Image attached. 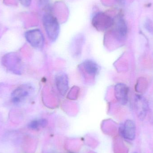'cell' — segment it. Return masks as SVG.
I'll use <instances>...</instances> for the list:
<instances>
[{"instance_id":"14","label":"cell","mask_w":153,"mask_h":153,"mask_svg":"<svg viewBox=\"0 0 153 153\" xmlns=\"http://www.w3.org/2000/svg\"><path fill=\"white\" fill-rule=\"evenodd\" d=\"M145 27L147 30L150 32L153 31V24L152 22L150 19H148L146 22Z\"/></svg>"},{"instance_id":"10","label":"cell","mask_w":153,"mask_h":153,"mask_svg":"<svg viewBox=\"0 0 153 153\" xmlns=\"http://www.w3.org/2000/svg\"><path fill=\"white\" fill-rule=\"evenodd\" d=\"M135 107L139 116L145 117L148 108V102L141 95H137L135 98Z\"/></svg>"},{"instance_id":"7","label":"cell","mask_w":153,"mask_h":153,"mask_svg":"<svg viewBox=\"0 0 153 153\" xmlns=\"http://www.w3.org/2000/svg\"><path fill=\"white\" fill-rule=\"evenodd\" d=\"M113 32L115 38L119 40H123L126 37L128 29L124 19L120 18L116 22L114 21Z\"/></svg>"},{"instance_id":"1","label":"cell","mask_w":153,"mask_h":153,"mask_svg":"<svg viewBox=\"0 0 153 153\" xmlns=\"http://www.w3.org/2000/svg\"><path fill=\"white\" fill-rule=\"evenodd\" d=\"M43 23L48 38L52 41H56L60 33V25L56 18L51 13H45L43 16Z\"/></svg>"},{"instance_id":"3","label":"cell","mask_w":153,"mask_h":153,"mask_svg":"<svg viewBox=\"0 0 153 153\" xmlns=\"http://www.w3.org/2000/svg\"><path fill=\"white\" fill-rule=\"evenodd\" d=\"M3 65L6 69L16 74L21 73L22 71V62L18 55L13 53L8 54L2 59Z\"/></svg>"},{"instance_id":"4","label":"cell","mask_w":153,"mask_h":153,"mask_svg":"<svg viewBox=\"0 0 153 153\" xmlns=\"http://www.w3.org/2000/svg\"><path fill=\"white\" fill-rule=\"evenodd\" d=\"M33 88L28 84H23L13 91L11 94L13 102L19 104L24 101L32 92Z\"/></svg>"},{"instance_id":"16","label":"cell","mask_w":153,"mask_h":153,"mask_svg":"<svg viewBox=\"0 0 153 153\" xmlns=\"http://www.w3.org/2000/svg\"><path fill=\"white\" fill-rule=\"evenodd\" d=\"M124 1H125V0H117V1L118 2H119V3L120 4L124 3Z\"/></svg>"},{"instance_id":"5","label":"cell","mask_w":153,"mask_h":153,"mask_svg":"<svg viewBox=\"0 0 153 153\" xmlns=\"http://www.w3.org/2000/svg\"><path fill=\"white\" fill-rule=\"evenodd\" d=\"M25 37L28 42L35 48H41L44 46L45 39L43 34L39 30H28L25 33Z\"/></svg>"},{"instance_id":"17","label":"cell","mask_w":153,"mask_h":153,"mask_svg":"<svg viewBox=\"0 0 153 153\" xmlns=\"http://www.w3.org/2000/svg\"></svg>"},{"instance_id":"15","label":"cell","mask_w":153,"mask_h":153,"mask_svg":"<svg viewBox=\"0 0 153 153\" xmlns=\"http://www.w3.org/2000/svg\"><path fill=\"white\" fill-rule=\"evenodd\" d=\"M19 1L25 7H29L31 3V0H19Z\"/></svg>"},{"instance_id":"13","label":"cell","mask_w":153,"mask_h":153,"mask_svg":"<svg viewBox=\"0 0 153 153\" xmlns=\"http://www.w3.org/2000/svg\"><path fill=\"white\" fill-rule=\"evenodd\" d=\"M148 86L147 80L144 77H141L138 78L135 85V90L139 93L144 92Z\"/></svg>"},{"instance_id":"11","label":"cell","mask_w":153,"mask_h":153,"mask_svg":"<svg viewBox=\"0 0 153 153\" xmlns=\"http://www.w3.org/2000/svg\"><path fill=\"white\" fill-rule=\"evenodd\" d=\"M84 71L90 76H96L99 72V67L98 64L94 61L86 60L83 62L82 64Z\"/></svg>"},{"instance_id":"9","label":"cell","mask_w":153,"mask_h":153,"mask_svg":"<svg viewBox=\"0 0 153 153\" xmlns=\"http://www.w3.org/2000/svg\"><path fill=\"white\" fill-rule=\"evenodd\" d=\"M55 84L60 94L65 95L69 89V78L67 74L62 72L58 73L55 76Z\"/></svg>"},{"instance_id":"2","label":"cell","mask_w":153,"mask_h":153,"mask_svg":"<svg viewBox=\"0 0 153 153\" xmlns=\"http://www.w3.org/2000/svg\"><path fill=\"white\" fill-rule=\"evenodd\" d=\"M114 20L108 14L102 12L95 13L92 19V24L99 31H105L113 26Z\"/></svg>"},{"instance_id":"12","label":"cell","mask_w":153,"mask_h":153,"mask_svg":"<svg viewBox=\"0 0 153 153\" xmlns=\"http://www.w3.org/2000/svg\"><path fill=\"white\" fill-rule=\"evenodd\" d=\"M48 121L45 119H38L32 120L29 124V128L33 130H39L47 125Z\"/></svg>"},{"instance_id":"6","label":"cell","mask_w":153,"mask_h":153,"mask_svg":"<svg viewBox=\"0 0 153 153\" xmlns=\"http://www.w3.org/2000/svg\"><path fill=\"white\" fill-rule=\"evenodd\" d=\"M119 133L125 139L134 140L136 135L135 125L134 121L127 120L121 124L119 128Z\"/></svg>"},{"instance_id":"8","label":"cell","mask_w":153,"mask_h":153,"mask_svg":"<svg viewBox=\"0 0 153 153\" xmlns=\"http://www.w3.org/2000/svg\"><path fill=\"white\" fill-rule=\"evenodd\" d=\"M114 91L117 100L122 105H126L128 101V86L125 84L119 83L115 85Z\"/></svg>"}]
</instances>
